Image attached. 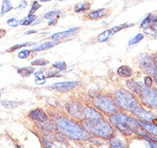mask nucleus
I'll return each mask as SVG.
<instances>
[{
	"instance_id": "f257e3e1",
	"label": "nucleus",
	"mask_w": 157,
	"mask_h": 148,
	"mask_svg": "<svg viewBox=\"0 0 157 148\" xmlns=\"http://www.w3.org/2000/svg\"><path fill=\"white\" fill-rule=\"evenodd\" d=\"M56 125L61 133L73 140H89L91 137L89 132L82 126L66 118H58L56 121Z\"/></svg>"
},
{
	"instance_id": "f03ea898",
	"label": "nucleus",
	"mask_w": 157,
	"mask_h": 148,
	"mask_svg": "<svg viewBox=\"0 0 157 148\" xmlns=\"http://www.w3.org/2000/svg\"><path fill=\"white\" fill-rule=\"evenodd\" d=\"M84 129L88 132L98 137H101L105 139L114 137L115 132L110 124L106 122L104 118L94 120L90 122H83Z\"/></svg>"
},
{
	"instance_id": "7ed1b4c3",
	"label": "nucleus",
	"mask_w": 157,
	"mask_h": 148,
	"mask_svg": "<svg viewBox=\"0 0 157 148\" xmlns=\"http://www.w3.org/2000/svg\"><path fill=\"white\" fill-rule=\"evenodd\" d=\"M109 122L126 136H131L137 128L140 127L137 120L133 119L125 114L118 113L109 117Z\"/></svg>"
},
{
	"instance_id": "20e7f679",
	"label": "nucleus",
	"mask_w": 157,
	"mask_h": 148,
	"mask_svg": "<svg viewBox=\"0 0 157 148\" xmlns=\"http://www.w3.org/2000/svg\"><path fill=\"white\" fill-rule=\"evenodd\" d=\"M132 91L139 96L143 103L152 108H156V91L153 87H145L136 82L133 85Z\"/></svg>"
},
{
	"instance_id": "39448f33",
	"label": "nucleus",
	"mask_w": 157,
	"mask_h": 148,
	"mask_svg": "<svg viewBox=\"0 0 157 148\" xmlns=\"http://www.w3.org/2000/svg\"><path fill=\"white\" fill-rule=\"evenodd\" d=\"M115 100H116V103L121 109L127 112L133 113L134 110L139 106L135 97L128 91L124 89L116 91L115 94Z\"/></svg>"
},
{
	"instance_id": "423d86ee",
	"label": "nucleus",
	"mask_w": 157,
	"mask_h": 148,
	"mask_svg": "<svg viewBox=\"0 0 157 148\" xmlns=\"http://www.w3.org/2000/svg\"><path fill=\"white\" fill-rule=\"evenodd\" d=\"M93 103L98 110L108 115H113L119 112V109L115 101L108 95L97 97L94 99Z\"/></svg>"
},
{
	"instance_id": "0eeeda50",
	"label": "nucleus",
	"mask_w": 157,
	"mask_h": 148,
	"mask_svg": "<svg viewBox=\"0 0 157 148\" xmlns=\"http://www.w3.org/2000/svg\"><path fill=\"white\" fill-rule=\"evenodd\" d=\"M137 60L141 68L146 73L152 75L156 81V65L153 58L148 54H139Z\"/></svg>"
},
{
	"instance_id": "6e6552de",
	"label": "nucleus",
	"mask_w": 157,
	"mask_h": 148,
	"mask_svg": "<svg viewBox=\"0 0 157 148\" xmlns=\"http://www.w3.org/2000/svg\"><path fill=\"white\" fill-rule=\"evenodd\" d=\"M78 86V82L77 80H71V81H64V82L56 83L51 86V89L54 91L61 93H66L73 90L75 87Z\"/></svg>"
},
{
	"instance_id": "1a4fd4ad",
	"label": "nucleus",
	"mask_w": 157,
	"mask_h": 148,
	"mask_svg": "<svg viewBox=\"0 0 157 148\" xmlns=\"http://www.w3.org/2000/svg\"><path fill=\"white\" fill-rule=\"evenodd\" d=\"M133 25H130L128 24L125 23L123 24V25H118V26H115L113 28L110 29H108V30L104 31L103 32H101L99 36L98 37V42H100V43H103V42H105L106 40L109 39L110 37L115 35L116 33H117L118 32H120L121 31L122 29H126V28H128L130 26H132Z\"/></svg>"
},
{
	"instance_id": "9d476101",
	"label": "nucleus",
	"mask_w": 157,
	"mask_h": 148,
	"mask_svg": "<svg viewBox=\"0 0 157 148\" xmlns=\"http://www.w3.org/2000/svg\"><path fill=\"white\" fill-rule=\"evenodd\" d=\"M133 113L135 114L137 118H139L140 119H141L142 122H152L155 119V115L152 112L145 110L140 105L134 110V111Z\"/></svg>"
},
{
	"instance_id": "9b49d317",
	"label": "nucleus",
	"mask_w": 157,
	"mask_h": 148,
	"mask_svg": "<svg viewBox=\"0 0 157 148\" xmlns=\"http://www.w3.org/2000/svg\"><path fill=\"white\" fill-rule=\"evenodd\" d=\"M80 29L76 27V28H72V29H69L67 31H64V32H57L53 36H50V39H54V40H61L63 39H67V38L73 37L75 35L79 32Z\"/></svg>"
},
{
	"instance_id": "f8f14e48",
	"label": "nucleus",
	"mask_w": 157,
	"mask_h": 148,
	"mask_svg": "<svg viewBox=\"0 0 157 148\" xmlns=\"http://www.w3.org/2000/svg\"><path fill=\"white\" fill-rule=\"evenodd\" d=\"M82 108L83 107H81L80 104L75 102H71V103L68 104V106H67V109H68V112L71 114V116H73L74 118H77L78 120L83 119Z\"/></svg>"
},
{
	"instance_id": "ddd939ff",
	"label": "nucleus",
	"mask_w": 157,
	"mask_h": 148,
	"mask_svg": "<svg viewBox=\"0 0 157 148\" xmlns=\"http://www.w3.org/2000/svg\"><path fill=\"white\" fill-rule=\"evenodd\" d=\"M29 116L34 120L36 122L39 123H44V122L48 121V117L47 114L41 109H36L31 111L29 114Z\"/></svg>"
},
{
	"instance_id": "4468645a",
	"label": "nucleus",
	"mask_w": 157,
	"mask_h": 148,
	"mask_svg": "<svg viewBox=\"0 0 157 148\" xmlns=\"http://www.w3.org/2000/svg\"><path fill=\"white\" fill-rule=\"evenodd\" d=\"M137 123L139 124L140 126L142 128L143 131L148 133L149 135L152 136H157V131H156V125L154 124H150L149 122H141V121H137Z\"/></svg>"
},
{
	"instance_id": "2eb2a0df",
	"label": "nucleus",
	"mask_w": 157,
	"mask_h": 148,
	"mask_svg": "<svg viewBox=\"0 0 157 148\" xmlns=\"http://www.w3.org/2000/svg\"><path fill=\"white\" fill-rule=\"evenodd\" d=\"M108 14H109V10L102 8V9L94 10L90 11L87 14V17L91 20H97L107 16Z\"/></svg>"
},
{
	"instance_id": "dca6fc26",
	"label": "nucleus",
	"mask_w": 157,
	"mask_h": 148,
	"mask_svg": "<svg viewBox=\"0 0 157 148\" xmlns=\"http://www.w3.org/2000/svg\"><path fill=\"white\" fill-rule=\"evenodd\" d=\"M59 43H60L59 40H54V41L52 42H46V43H43V44H40L34 47L33 50L35 51H43V50H48V49H50L52 47H54V46H57Z\"/></svg>"
},
{
	"instance_id": "f3484780",
	"label": "nucleus",
	"mask_w": 157,
	"mask_h": 148,
	"mask_svg": "<svg viewBox=\"0 0 157 148\" xmlns=\"http://www.w3.org/2000/svg\"><path fill=\"white\" fill-rule=\"evenodd\" d=\"M132 70L127 66H122L117 69V74L121 77L129 78L132 75Z\"/></svg>"
},
{
	"instance_id": "a211bd4d",
	"label": "nucleus",
	"mask_w": 157,
	"mask_h": 148,
	"mask_svg": "<svg viewBox=\"0 0 157 148\" xmlns=\"http://www.w3.org/2000/svg\"><path fill=\"white\" fill-rule=\"evenodd\" d=\"M17 73L19 75H21L23 77H29L32 75V73H35V68L34 67H21V68H18L17 70Z\"/></svg>"
},
{
	"instance_id": "6ab92c4d",
	"label": "nucleus",
	"mask_w": 157,
	"mask_h": 148,
	"mask_svg": "<svg viewBox=\"0 0 157 148\" xmlns=\"http://www.w3.org/2000/svg\"><path fill=\"white\" fill-rule=\"evenodd\" d=\"M13 9V6L12 3H11L10 0H2L0 15H1V16H3L4 14H6V13L12 10Z\"/></svg>"
},
{
	"instance_id": "aec40b11",
	"label": "nucleus",
	"mask_w": 157,
	"mask_h": 148,
	"mask_svg": "<svg viewBox=\"0 0 157 148\" xmlns=\"http://www.w3.org/2000/svg\"><path fill=\"white\" fill-rule=\"evenodd\" d=\"M90 9V4L89 2H79L75 4L74 10L75 13H82Z\"/></svg>"
},
{
	"instance_id": "412c9836",
	"label": "nucleus",
	"mask_w": 157,
	"mask_h": 148,
	"mask_svg": "<svg viewBox=\"0 0 157 148\" xmlns=\"http://www.w3.org/2000/svg\"><path fill=\"white\" fill-rule=\"evenodd\" d=\"M154 15L152 14H148V16L145 18V19L143 20L142 22H141V25H140V27L142 28L143 29H149L150 26H151V24H152V20L154 18Z\"/></svg>"
},
{
	"instance_id": "4be33fe9",
	"label": "nucleus",
	"mask_w": 157,
	"mask_h": 148,
	"mask_svg": "<svg viewBox=\"0 0 157 148\" xmlns=\"http://www.w3.org/2000/svg\"><path fill=\"white\" fill-rule=\"evenodd\" d=\"M36 15L33 14H29L27 17H25L22 20H21L19 22L20 25H23V26H28V25H32V23L36 21Z\"/></svg>"
},
{
	"instance_id": "5701e85b",
	"label": "nucleus",
	"mask_w": 157,
	"mask_h": 148,
	"mask_svg": "<svg viewBox=\"0 0 157 148\" xmlns=\"http://www.w3.org/2000/svg\"><path fill=\"white\" fill-rule=\"evenodd\" d=\"M33 45H36V43L35 42H25V43H20V44H17L14 45V46H13L12 47H10V49H7L6 50V52H13L14 50H18L20 48H22V47H25V46H33Z\"/></svg>"
},
{
	"instance_id": "b1692460",
	"label": "nucleus",
	"mask_w": 157,
	"mask_h": 148,
	"mask_svg": "<svg viewBox=\"0 0 157 148\" xmlns=\"http://www.w3.org/2000/svg\"><path fill=\"white\" fill-rule=\"evenodd\" d=\"M110 146L113 148H123L126 147L125 143L123 140H120L116 138L110 139Z\"/></svg>"
},
{
	"instance_id": "393cba45",
	"label": "nucleus",
	"mask_w": 157,
	"mask_h": 148,
	"mask_svg": "<svg viewBox=\"0 0 157 148\" xmlns=\"http://www.w3.org/2000/svg\"><path fill=\"white\" fill-rule=\"evenodd\" d=\"M1 105L2 106L7 108V109H13L14 107L17 106L19 105V102L16 101H9V100H2L1 102Z\"/></svg>"
},
{
	"instance_id": "a878e982",
	"label": "nucleus",
	"mask_w": 157,
	"mask_h": 148,
	"mask_svg": "<svg viewBox=\"0 0 157 148\" xmlns=\"http://www.w3.org/2000/svg\"><path fill=\"white\" fill-rule=\"evenodd\" d=\"M53 67L58 71H64L67 69V64L64 61H57L53 63Z\"/></svg>"
},
{
	"instance_id": "bb28decb",
	"label": "nucleus",
	"mask_w": 157,
	"mask_h": 148,
	"mask_svg": "<svg viewBox=\"0 0 157 148\" xmlns=\"http://www.w3.org/2000/svg\"><path fill=\"white\" fill-rule=\"evenodd\" d=\"M61 12L60 10H53L50 11V12L47 13L46 14H44V18L45 19H54V18H58L59 16L61 15Z\"/></svg>"
},
{
	"instance_id": "cd10ccee",
	"label": "nucleus",
	"mask_w": 157,
	"mask_h": 148,
	"mask_svg": "<svg viewBox=\"0 0 157 148\" xmlns=\"http://www.w3.org/2000/svg\"><path fill=\"white\" fill-rule=\"evenodd\" d=\"M49 63H50V61L44 58H37L31 62L32 66H47V64H49Z\"/></svg>"
},
{
	"instance_id": "c85d7f7f",
	"label": "nucleus",
	"mask_w": 157,
	"mask_h": 148,
	"mask_svg": "<svg viewBox=\"0 0 157 148\" xmlns=\"http://www.w3.org/2000/svg\"><path fill=\"white\" fill-rule=\"evenodd\" d=\"M143 39H144V34H142V33H138L135 36H134L130 40H129L128 45L129 46H132V45L136 44V43H138Z\"/></svg>"
},
{
	"instance_id": "c756f323",
	"label": "nucleus",
	"mask_w": 157,
	"mask_h": 148,
	"mask_svg": "<svg viewBox=\"0 0 157 148\" xmlns=\"http://www.w3.org/2000/svg\"><path fill=\"white\" fill-rule=\"evenodd\" d=\"M62 74L60 73V71H48L44 74L46 78H51V77H62Z\"/></svg>"
},
{
	"instance_id": "7c9ffc66",
	"label": "nucleus",
	"mask_w": 157,
	"mask_h": 148,
	"mask_svg": "<svg viewBox=\"0 0 157 148\" xmlns=\"http://www.w3.org/2000/svg\"><path fill=\"white\" fill-rule=\"evenodd\" d=\"M31 50H22L17 54V56L21 59H25L30 56Z\"/></svg>"
},
{
	"instance_id": "2f4dec72",
	"label": "nucleus",
	"mask_w": 157,
	"mask_h": 148,
	"mask_svg": "<svg viewBox=\"0 0 157 148\" xmlns=\"http://www.w3.org/2000/svg\"><path fill=\"white\" fill-rule=\"evenodd\" d=\"M7 25L9 26L13 27V28H15V27H17L19 25V22L17 21V19L15 18H11L10 19L7 20V22H6Z\"/></svg>"
},
{
	"instance_id": "473e14b6",
	"label": "nucleus",
	"mask_w": 157,
	"mask_h": 148,
	"mask_svg": "<svg viewBox=\"0 0 157 148\" xmlns=\"http://www.w3.org/2000/svg\"><path fill=\"white\" fill-rule=\"evenodd\" d=\"M40 7H41V5H40L37 1H35V2H33V4H32V6L31 7V10L30 11H29V14H35V12L37 11V10H39Z\"/></svg>"
},
{
	"instance_id": "72a5a7b5",
	"label": "nucleus",
	"mask_w": 157,
	"mask_h": 148,
	"mask_svg": "<svg viewBox=\"0 0 157 148\" xmlns=\"http://www.w3.org/2000/svg\"><path fill=\"white\" fill-rule=\"evenodd\" d=\"M56 139H57V141H59L60 143H64V144H68V142H67L66 139H65V136L63 135L62 133H57L56 134Z\"/></svg>"
},
{
	"instance_id": "f704fd0d",
	"label": "nucleus",
	"mask_w": 157,
	"mask_h": 148,
	"mask_svg": "<svg viewBox=\"0 0 157 148\" xmlns=\"http://www.w3.org/2000/svg\"><path fill=\"white\" fill-rule=\"evenodd\" d=\"M152 83H153V80H152V78L150 76L148 75L145 77V78H144V84H145V87H152Z\"/></svg>"
},
{
	"instance_id": "c9c22d12",
	"label": "nucleus",
	"mask_w": 157,
	"mask_h": 148,
	"mask_svg": "<svg viewBox=\"0 0 157 148\" xmlns=\"http://www.w3.org/2000/svg\"><path fill=\"white\" fill-rule=\"evenodd\" d=\"M42 142H43V146H44V147H54V145L52 144L51 143H50V141L47 140V139H45V138H43L42 139Z\"/></svg>"
},
{
	"instance_id": "e433bc0d",
	"label": "nucleus",
	"mask_w": 157,
	"mask_h": 148,
	"mask_svg": "<svg viewBox=\"0 0 157 148\" xmlns=\"http://www.w3.org/2000/svg\"><path fill=\"white\" fill-rule=\"evenodd\" d=\"M28 6V2L25 1V0H23L21 3H20L19 6H18V8H21V9H25V8L27 7Z\"/></svg>"
},
{
	"instance_id": "4c0bfd02",
	"label": "nucleus",
	"mask_w": 157,
	"mask_h": 148,
	"mask_svg": "<svg viewBox=\"0 0 157 148\" xmlns=\"http://www.w3.org/2000/svg\"><path fill=\"white\" fill-rule=\"evenodd\" d=\"M57 23V18H54V19H50L49 20L48 25H54Z\"/></svg>"
},
{
	"instance_id": "58836bf2",
	"label": "nucleus",
	"mask_w": 157,
	"mask_h": 148,
	"mask_svg": "<svg viewBox=\"0 0 157 148\" xmlns=\"http://www.w3.org/2000/svg\"><path fill=\"white\" fill-rule=\"evenodd\" d=\"M147 141H148V143H149L150 145H151V147H155V148H156L157 147V146H156V143H154V142H152V141H150V139H147Z\"/></svg>"
},
{
	"instance_id": "ea45409f",
	"label": "nucleus",
	"mask_w": 157,
	"mask_h": 148,
	"mask_svg": "<svg viewBox=\"0 0 157 148\" xmlns=\"http://www.w3.org/2000/svg\"><path fill=\"white\" fill-rule=\"evenodd\" d=\"M36 82L38 85H42V84H45L46 80H36Z\"/></svg>"
},
{
	"instance_id": "a19ab883",
	"label": "nucleus",
	"mask_w": 157,
	"mask_h": 148,
	"mask_svg": "<svg viewBox=\"0 0 157 148\" xmlns=\"http://www.w3.org/2000/svg\"><path fill=\"white\" fill-rule=\"evenodd\" d=\"M6 34V32L4 29H0V38H2V37H3V36H5Z\"/></svg>"
},
{
	"instance_id": "79ce46f5",
	"label": "nucleus",
	"mask_w": 157,
	"mask_h": 148,
	"mask_svg": "<svg viewBox=\"0 0 157 148\" xmlns=\"http://www.w3.org/2000/svg\"><path fill=\"white\" fill-rule=\"evenodd\" d=\"M34 33H36V30H29L27 32H25V35H31V34H34Z\"/></svg>"
},
{
	"instance_id": "37998d69",
	"label": "nucleus",
	"mask_w": 157,
	"mask_h": 148,
	"mask_svg": "<svg viewBox=\"0 0 157 148\" xmlns=\"http://www.w3.org/2000/svg\"><path fill=\"white\" fill-rule=\"evenodd\" d=\"M44 69H43V70H39V71H37V72H36V73H34L35 75H37V74H40V73H43V72L44 71Z\"/></svg>"
},
{
	"instance_id": "c03bdc74",
	"label": "nucleus",
	"mask_w": 157,
	"mask_h": 148,
	"mask_svg": "<svg viewBox=\"0 0 157 148\" xmlns=\"http://www.w3.org/2000/svg\"><path fill=\"white\" fill-rule=\"evenodd\" d=\"M42 22V20L41 19H39L37 21V22H34V24H32V25H38V24H39L40 23V22Z\"/></svg>"
},
{
	"instance_id": "a18cd8bd",
	"label": "nucleus",
	"mask_w": 157,
	"mask_h": 148,
	"mask_svg": "<svg viewBox=\"0 0 157 148\" xmlns=\"http://www.w3.org/2000/svg\"><path fill=\"white\" fill-rule=\"evenodd\" d=\"M39 1L41 2H50V1H51V0H39Z\"/></svg>"
},
{
	"instance_id": "49530a36",
	"label": "nucleus",
	"mask_w": 157,
	"mask_h": 148,
	"mask_svg": "<svg viewBox=\"0 0 157 148\" xmlns=\"http://www.w3.org/2000/svg\"><path fill=\"white\" fill-rule=\"evenodd\" d=\"M1 95H2V92L0 91V97H1Z\"/></svg>"
},
{
	"instance_id": "de8ad7c7",
	"label": "nucleus",
	"mask_w": 157,
	"mask_h": 148,
	"mask_svg": "<svg viewBox=\"0 0 157 148\" xmlns=\"http://www.w3.org/2000/svg\"><path fill=\"white\" fill-rule=\"evenodd\" d=\"M58 1H64V0H58Z\"/></svg>"
}]
</instances>
